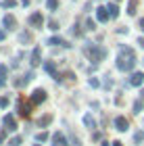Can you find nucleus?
I'll use <instances>...</instances> for the list:
<instances>
[{
    "label": "nucleus",
    "mask_w": 144,
    "mask_h": 146,
    "mask_svg": "<svg viewBox=\"0 0 144 146\" xmlns=\"http://www.w3.org/2000/svg\"><path fill=\"white\" fill-rule=\"evenodd\" d=\"M142 109H144V98H140V100H136V102H134V113H136V115H138Z\"/></svg>",
    "instance_id": "412c9836"
},
{
    "label": "nucleus",
    "mask_w": 144,
    "mask_h": 146,
    "mask_svg": "<svg viewBox=\"0 0 144 146\" xmlns=\"http://www.w3.org/2000/svg\"><path fill=\"white\" fill-rule=\"evenodd\" d=\"M52 146H67V138H65L61 131H56V134L52 136Z\"/></svg>",
    "instance_id": "4468645a"
},
{
    "label": "nucleus",
    "mask_w": 144,
    "mask_h": 146,
    "mask_svg": "<svg viewBox=\"0 0 144 146\" xmlns=\"http://www.w3.org/2000/svg\"><path fill=\"white\" fill-rule=\"evenodd\" d=\"M52 119H54V117H52V113H46L44 117L38 119V125H40V127H48V125L52 123Z\"/></svg>",
    "instance_id": "2eb2a0df"
},
{
    "label": "nucleus",
    "mask_w": 144,
    "mask_h": 146,
    "mask_svg": "<svg viewBox=\"0 0 144 146\" xmlns=\"http://www.w3.org/2000/svg\"><path fill=\"white\" fill-rule=\"evenodd\" d=\"M6 73H9V67H6V65H0V77H6Z\"/></svg>",
    "instance_id": "c756f323"
},
{
    "label": "nucleus",
    "mask_w": 144,
    "mask_h": 146,
    "mask_svg": "<svg viewBox=\"0 0 144 146\" xmlns=\"http://www.w3.org/2000/svg\"><path fill=\"white\" fill-rule=\"evenodd\" d=\"M142 140H144V131H136V136H134V142H136V144H140Z\"/></svg>",
    "instance_id": "b1692460"
},
{
    "label": "nucleus",
    "mask_w": 144,
    "mask_h": 146,
    "mask_svg": "<svg viewBox=\"0 0 144 146\" xmlns=\"http://www.w3.org/2000/svg\"><path fill=\"white\" fill-rule=\"evenodd\" d=\"M27 23L31 25V27H42L44 25V17H42V13H31L29 15V19H27Z\"/></svg>",
    "instance_id": "423d86ee"
},
{
    "label": "nucleus",
    "mask_w": 144,
    "mask_h": 146,
    "mask_svg": "<svg viewBox=\"0 0 144 146\" xmlns=\"http://www.w3.org/2000/svg\"><path fill=\"white\" fill-rule=\"evenodd\" d=\"M44 100H46V90H42V88H36L34 92H31V96H29V102L34 104H42Z\"/></svg>",
    "instance_id": "7ed1b4c3"
},
{
    "label": "nucleus",
    "mask_w": 144,
    "mask_h": 146,
    "mask_svg": "<svg viewBox=\"0 0 144 146\" xmlns=\"http://www.w3.org/2000/svg\"><path fill=\"white\" fill-rule=\"evenodd\" d=\"M42 67H44V71H46V73H48V75H50L52 79L61 82V75H58V71H56V65L52 63V61H44V63H42Z\"/></svg>",
    "instance_id": "20e7f679"
},
{
    "label": "nucleus",
    "mask_w": 144,
    "mask_h": 146,
    "mask_svg": "<svg viewBox=\"0 0 144 146\" xmlns=\"http://www.w3.org/2000/svg\"><path fill=\"white\" fill-rule=\"evenodd\" d=\"M102 146H113V144H109V142H102Z\"/></svg>",
    "instance_id": "4c0bfd02"
},
{
    "label": "nucleus",
    "mask_w": 144,
    "mask_h": 146,
    "mask_svg": "<svg viewBox=\"0 0 144 146\" xmlns=\"http://www.w3.org/2000/svg\"><path fill=\"white\" fill-rule=\"evenodd\" d=\"M86 29L94 31V29H96V21H92V19H88V21H86Z\"/></svg>",
    "instance_id": "393cba45"
},
{
    "label": "nucleus",
    "mask_w": 144,
    "mask_h": 146,
    "mask_svg": "<svg viewBox=\"0 0 144 146\" xmlns=\"http://www.w3.org/2000/svg\"><path fill=\"white\" fill-rule=\"evenodd\" d=\"M40 63H42V48H40V46H36V48L31 50V61H29V65H31V67H38Z\"/></svg>",
    "instance_id": "0eeeda50"
},
{
    "label": "nucleus",
    "mask_w": 144,
    "mask_h": 146,
    "mask_svg": "<svg viewBox=\"0 0 144 146\" xmlns=\"http://www.w3.org/2000/svg\"><path fill=\"white\" fill-rule=\"evenodd\" d=\"M46 44H50V46H63V48H69L71 44H67L63 38H58V36H52V38H48V42Z\"/></svg>",
    "instance_id": "ddd939ff"
},
{
    "label": "nucleus",
    "mask_w": 144,
    "mask_h": 146,
    "mask_svg": "<svg viewBox=\"0 0 144 146\" xmlns=\"http://www.w3.org/2000/svg\"><path fill=\"white\" fill-rule=\"evenodd\" d=\"M136 13H138V0H129L127 2V15H136Z\"/></svg>",
    "instance_id": "f3484780"
},
{
    "label": "nucleus",
    "mask_w": 144,
    "mask_h": 146,
    "mask_svg": "<svg viewBox=\"0 0 144 146\" xmlns=\"http://www.w3.org/2000/svg\"><path fill=\"white\" fill-rule=\"evenodd\" d=\"M86 54H88V58L90 61H94V63H100V61H104V56H107V48H102V46H92V48H86Z\"/></svg>",
    "instance_id": "f257e3e1"
},
{
    "label": "nucleus",
    "mask_w": 144,
    "mask_h": 146,
    "mask_svg": "<svg viewBox=\"0 0 144 146\" xmlns=\"http://www.w3.org/2000/svg\"><path fill=\"white\" fill-rule=\"evenodd\" d=\"M2 86H4V77H0V88H2Z\"/></svg>",
    "instance_id": "e433bc0d"
},
{
    "label": "nucleus",
    "mask_w": 144,
    "mask_h": 146,
    "mask_svg": "<svg viewBox=\"0 0 144 146\" xmlns=\"http://www.w3.org/2000/svg\"><path fill=\"white\" fill-rule=\"evenodd\" d=\"M107 9H109V15H111V19H117V17H119V6H117L115 2H111V4L107 6Z\"/></svg>",
    "instance_id": "a211bd4d"
},
{
    "label": "nucleus",
    "mask_w": 144,
    "mask_h": 146,
    "mask_svg": "<svg viewBox=\"0 0 144 146\" xmlns=\"http://www.w3.org/2000/svg\"><path fill=\"white\" fill-rule=\"evenodd\" d=\"M4 140H6V129L0 131V144H4Z\"/></svg>",
    "instance_id": "7c9ffc66"
},
{
    "label": "nucleus",
    "mask_w": 144,
    "mask_h": 146,
    "mask_svg": "<svg viewBox=\"0 0 144 146\" xmlns=\"http://www.w3.org/2000/svg\"><path fill=\"white\" fill-rule=\"evenodd\" d=\"M48 29H52V31H56V29H58V23L54 21V19H50V21H48Z\"/></svg>",
    "instance_id": "bb28decb"
},
{
    "label": "nucleus",
    "mask_w": 144,
    "mask_h": 146,
    "mask_svg": "<svg viewBox=\"0 0 144 146\" xmlns=\"http://www.w3.org/2000/svg\"><path fill=\"white\" fill-rule=\"evenodd\" d=\"M136 56H123V54H119V58H117V69H121V71H134V67H136Z\"/></svg>",
    "instance_id": "f03ea898"
},
{
    "label": "nucleus",
    "mask_w": 144,
    "mask_h": 146,
    "mask_svg": "<svg viewBox=\"0 0 144 146\" xmlns=\"http://www.w3.org/2000/svg\"><path fill=\"white\" fill-rule=\"evenodd\" d=\"M2 25H4V29H15V27H17V19H15V15H4Z\"/></svg>",
    "instance_id": "f8f14e48"
},
{
    "label": "nucleus",
    "mask_w": 144,
    "mask_h": 146,
    "mask_svg": "<svg viewBox=\"0 0 144 146\" xmlns=\"http://www.w3.org/2000/svg\"><path fill=\"white\" fill-rule=\"evenodd\" d=\"M46 9L54 13V11L58 9V0H46Z\"/></svg>",
    "instance_id": "aec40b11"
},
{
    "label": "nucleus",
    "mask_w": 144,
    "mask_h": 146,
    "mask_svg": "<svg viewBox=\"0 0 144 146\" xmlns=\"http://www.w3.org/2000/svg\"><path fill=\"white\" fill-rule=\"evenodd\" d=\"M96 19H98L100 23H109L111 15H109V9H107V6H98V9H96Z\"/></svg>",
    "instance_id": "6e6552de"
},
{
    "label": "nucleus",
    "mask_w": 144,
    "mask_h": 146,
    "mask_svg": "<svg viewBox=\"0 0 144 146\" xmlns=\"http://www.w3.org/2000/svg\"><path fill=\"white\" fill-rule=\"evenodd\" d=\"M19 42H21V44L31 42V34H29V31H23V34H19Z\"/></svg>",
    "instance_id": "6ab92c4d"
},
{
    "label": "nucleus",
    "mask_w": 144,
    "mask_h": 146,
    "mask_svg": "<svg viewBox=\"0 0 144 146\" xmlns=\"http://www.w3.org/2000/svg\"><path fill=\"white\" fill-rule=\"evenodd\" d=\"M138 25H140V29L144 31V17H142V19H140V21H138Z\"/></svg>",
    "instance_id": "473e14b6"
},
{
    "label": "nucleus",
    "mask_w": 144,
    "mask_h": 146,
    "mask_svg": "<svg viewBox=\"0 0 144 146\" xmlns=\"http://www.w3.org/2000/svg\"><path fill=\"white\" fill-rule=\"evenodd\" d=\"M15 4H17V0H2V6H6V9H13Z\"/></svg>",
    "instance_id": "a878e982"
},
{
    "label": "nucleus",
    "mask_w": 144,
    "mask_h": 146,
    "mask_svg": "<svg viewBox=\"0 0 144 146\" xmlns=\"http://www.w3.org/2000/svg\"><path fill=\"white\" fill-rule=\"evenodd\" d=\"M84 125H86V127H90V129L96 127V121H94V117L90 115V113H86V115H84Z\"/></svg>",
    "instance_id": "dca6fc26"
},
{
    "label": "nucleus",
    "mask_w": 144,
    "mask_h": 146,
    "mask_svg": "<svg viewBox=\"0 0 144 146\" xmlns=\"http://www.w3.org/2000/svg\"><path fill=\"white\" fill-rule=\"evenodd\" d=\"M142 82H144V73H142V71H132V75H129L127 84L134 86V88H140Z\"/></svg>",
    "instance_id": "39448f33"
},
{
    "label": "nucleus",
    "mask_w": 144,
    "mask_h": 146,
    "mask_svg": "<svg viewBox=\"0 0 144 146\" xmlns=\"http://www.w3.org/2000/svg\"><path fill=\"white\" fill-rule=\"evenodd\" d=\"M4 38H6V34H4V31H2V29H0V42H2V40H4Z\"/></svg>",
    "instance_id": "c9c22d12"
},
{
    "label": "nucleus",
    "mask_w": 144,
    "mask_h": 146,
    "mask_svg": "<svg viewBox=\"0 0 144 146\" xmlns=\"http://www.w3.org/2000/svg\"><path fill=\"white\" fill-rule=\"evenodd\" d=\"M19 144H21V138H19V136H15V138L9 142V146H19Z\"/></svg>",
    "instance_id": "c85d7f7f"
},
{
    "label": "nucleus",
    "mask_w": 144,
    "mask_h": 146,
    "mask_svg": "<svg viewBox=\"0 0 144 146\" xmlns=\"http://www.w3.org/2000/svg\"><path fill=\"white\" fill-rule=\"evenodd\" d=\"M9 107V98L6 96H0V109H6Z\"/></svg>",
    "instance_id": "cd10ccee"
},
{
    "label": "nucleus",
    "mask_w": 144,
    "mask_h": 146,
    "mask_svg": "<svg viewBox=\"0 0 144 146\" xmlns=\"http://www.w3.org/2000/svg\"><path fill=\"white\" fill-rule=\"evenodd\" d=\"M31 107H34L31 102H23V100H19V117H29Z\"/></svg>",
    "instance_id": "9b49d317"
},
{
    "label": "nucleus",
    "mask_w": 144,
    "mask_h": 146,
    "mask_svg": "<svg viewBox=\"0 0 144 146\" xmlns=\"http://www.w3.org/2000/svg\"><path fill=\"white\" fill-rule=\"evenodd\" d=\"M44 140H48V131H38L36 134V142H44Z\"/></svg>",
    "instance_id": "4be33fe9"
},
{
    "label": "nucleus",
    "mask_w": 144,
    "mask_h": 146,
    "mask_svg": "<svg viewBox=\"0 0 144 146\" xmlns=\"http://www.w3.org/2000/svg\"><path fill=\"white\" fill-rule=\"evenodd\" d=\"M115 129L117 131H127L129 129V121H127V119L125 117H115Z\"/></svg>",
    "instance_id": "1a4fd4ad"
},
{
    "label": "nucleus",
    "mask_w": 144,
    "mask_h": 146,
    "mask_svg": "<svg viewBox=\"0 0 144 146\" xmlns=\"http://www.w3.org/2000/svg\"><path fill=\"white\" fill-rule=\"evenodd\" d=\"M88 86H90V88H98V86H100L98 77H90V79H88Z\"/></svg>",
    "instance_id": "5701e85b"
},
{
    "label": "nucleus",
    "mask_w": 144,
    "mask_h": 146,
    "mask_svg": "<svg viewBox=\"0 0 144 146\" xmlns=\"http://www.w3.org/2000/svg\"><path fill=\"white\" fill-rule=\"evenodd\" d=\"M115 2H117V0H115Z\"/></svg>",
    "instance_id": "ea45409f"
},
{
    "label": "nucleus",
    "mask_w": 144,
    "mask_h": 146,
    "mask_svg": "<svg viewBox=\"0 0 144 146\" xmlns=\"http://www.w3.org/2000/svg\"><path fill=\"white\" fill-rule=\"evenodd\" d=\"M34 146H40V144H34Z\"/></svg>",
    "instance_id": "58836bf2"
},
{
    "label": "nucleus",
    "mask_w": 144,
    "mask_h": 146,
    "mask_svg": "<svg viewBox=\"0 0 144 146\" xmlns=\"http://www.w3.org/2000/svg\"><path fill=\"white\" fill-rule=\"evenodd\" d=\"M73 146H82V142L77 140V138H73Z\"/></svg>",
    "instance_id": "72a5a7b5"
},
{
    "label": "nucleus",
    "mask_w": 144,
    "mask_h": 146,
    "mask_svg": "<svg viewBox=\"0 0 144 146\" xmlns=\"http://www.w3.org/2000/svg\"><path fill=\"white\" fill-rule=\"evenodd\" d=\"M2 123H4V129L6 131H17V121H15V117H13V115H6L2 119Z\"/></svg>",
    "instance_id": "9d476101"
},
{
    "label": "nucleus",
    "mask_w": 144,
    "mask_h": 146,
    "mask_svg": "<svg viewBox=\"0 0 144 146\" xmlns=\"http://www.w3.org/2000/svg\"><path fill=\"white\" fill-rule=\"evenodd\" d=\"M113 146H123V142H119V140H115V142H111Z\"/></svg>",
    "instance_id": "f704fd0d"
},
{
    "label": "nucleus",
    "mask_w": 144,
    "mask_h": 146,
    "mask_svg": "<svg viewBox=\"0 0 144 146\" xmlns=\"http://www.w3.org/2000/svg\"><path fill=\"white\" fill-rule=\"evenodd\" d=\"M138 44H140V48H144V38H142V36L138 38Z\"/></svg>",
    "instance_id": "2f4dec72"
}]
</instances>
